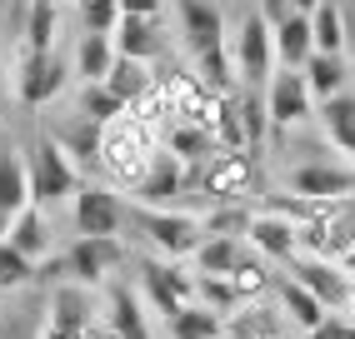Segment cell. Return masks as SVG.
Instances as JSON below:
<instances>
[{
    "label": "cell",
    "mask_w": 355,
    "mask_h": 339,
    "mask_svg": "<svg viewBox=\"0 0 355 339\" xmlns=\"http://www.w3.org/2000/svg\"><path fill=\"white\" fill-rule=\"evenodd\" d=\"M155 150H160V140L140 125V120L121 115L115 125H105V145H101V175H105V185L130 190V195H135V185L146 180Z\"/></svg>",
    "instance_id": "cell-1"
},
{
    "label": "cell",
    "mask_w": 355,
    "mask_h": 339,
    "mask_svg": "<svg viewBox=\"0 0 355 339\" xmlns=\"http://www.w3.org/2000/svg\"><path fill=\"white\" fill-rule=\"evenodd\" d=\"M130 230L146 239L160 259H196L205 245V225L185 210H150V205H130Z\"/></svg>",
    "instance_id": "cell-2"
},
{
    "label": "cell",
    "mask_w": 355,
    "mask_h": 339,
    "mask_svg": "<svg viewBox=\"0 0 355 339\" xmlns=\"http://www.w3.org/2000/svg\"><path fill=\"white\" fill-rule=\"evenodd\" d=\"M26 170H31V205L55 210L60 200H76L80 190V170L70 165V155L51 135H35V145L26 150Z\"/></svg>",
    "instance_id": "cell-3"
},
{
    "label": "cell",
    "mask_w": 355,
    "mask_h": 339,
    "mask_svg": "<svg viewBox=\"0 0 355 339\" xmlns=\"http://www.w3.org/2000/svg\"><path fill=\"white\" fill-rule=\"evenodd\" d=\"M70 220H76V239H110L130 225V205L121 200V190L105 180H85L70 200Z\"/></svg>",
    "instance_id": "cell-4"
},
{
    "label": "cell",
    "mask_w": 355,
    "mask_h": 339,
    "mask_svg": "<svg viewBox=\"0 0 355 339\" xmlns=\"http://www.w3.org/2000/svg\"><path fill=\"white\" fill-rule=\"evenodd\" d=\"M230 55H235V70H241V85L266 90L275 75V26L260 10H245L230 35Z\"/></svg>",
    "instance_id": "cell-5"
},
{
    "label": "cell",
    "mask_w": 355,
    "mask_h": 339,
    "mask_svg": "<svg viewBox=\"0 0 355 339\" xmlns=\"http://www.w3.org/2000/svg\"><path fill=\"white\" fill-rule=\"evenodd\" d=\"M291 195L300 200H355V160H330V155H311V160H300L291 165Z\"/></svg>",
    "instance_id": "cell-6"
},
{
    "label": "cell",
    "mask_w": 355,
    "mask_h": 339,
    "mask_svg": "<svg viewBox=\"0 0 355 339\" xmlns=\"http://www.w3.org/2000/svg\"><path fill=\"white\" fill-rule=\"evenodd\" d=\"M255 185V155L250 150H220L200 170V195L210 205H241Z\"/></svg>",
    "instance_id": "cell-7"
},
{
    "label": "cell",
    "mask_w": 355,
    "mask_h": 339,
    "mask_svg": "<svg viewBox=\"0 0 355 339\" xmlns=\"http://www.w3.org/2000/svg\"><path fill=\"white\" fill-rule=\"evenodd\" d=\"M140 295H146V304L160 309L165 320H175V314L196 300V275H185L175 259H146L140 264Z\"/></svg>",
    "instance_id": "cell-8"
},
{
    "label": "cell",
    "mask_w": 355,
    "mask_h": 339,
    "mask_svg": "<svg viewBox=\"0 0 355 339\" xmlns=\"http://www.w3.org/2000/svg\"><path fill=\"white\" fill-rule=\"evenodd\" d=\"M266 105H270V125H275V130L305 125L311 110H315V95H311V85H305V70L275 65V75H270V85H266Z\"/></svg>",
    "instance_id": "cell-9"
},
{
    "label": "cell",
    "mask_w": 355,
    "mask_h": 339,
    "mask_svg": "<svg viewBox=\"0 0 355 339\" xmlns=\"http://www.w3.org/2000/svg\"><path fill=\"white\" fill-rule=\"evenodd\" d=\"M191 190V165H185L180 155H171L160 145V150L150 155V170L146 180L135 185V205H150V210H175V200Z\"/></svg>",
    "instance_id": "cell-10"
},
{
    "label": "cell",
    "mask_w": 355,
    "mask_h": 339,
    "mask_svg": "<svg viewBox=\"0 0 355 339\" xmlns=\"http://www.w3.org/2000/svg\"><path fill=\"white\" fill-rule=\"evenodd\" d=\"M286 270H291V280L295 284H305V289H311V295L330 309V314H340L345 309V300H350V275H345V264H336V259H320V255H295L291 264H286Z\"/></svg>",
    "instance_id": "cell-11"
},
{
    "label": "cell",
    "mask_w": 355,
    "mask_h": 339,
    "mask_svg": "<svg viewBox=\"0 0 355 339\" xmlns=\"http://www.w3.org/2000/svg\"><path fill=\"white\" fill-rule=\"evenodd\" d=\"M121 264H125L121 235H110V239H76V245L65 250V275L76 280V284H85V289L105 284Z\"/></svg>",
    "instance_id": "cell-12"
},
{
    "label": "cell",
    "mask_w": 355,
    "mask_h": 339,
    "mask_svg": "<svg viewBox=\"0 0 355 339\" xmlns=\"http://www.w3.org/2000/svg\"><path fill=\"white\" fill-rule=\"evenodd\" d=\"M65 85H70V60H65V55L51 51V55H26V60H20V75H15L20 105L40 110V105H51Z\"/></svg>",
    "instance_id": "cell-13"
},
{
    "label": "cell",
    "mask_w": 355,
    "mask_h": 339,
    "mask_svg": "<svg viewBox=\"0 0 355 339\" xmlns=\"http://www.w3.org/2000/svg\"><path fill=\"white\" fill-rule=\"evenodd\" d=\"M175 20H180V35H185V51H191V55H205V51L230 45L225 15H220L216 0H175Z\"/></svg>",
    "instance_id": "cell-14"
},
{
    "label": "cell",
    "mask_w": 355,
    "mask_h": 339,
    "mask_svg": "<svg viewBox=\"0 0 355 339\" xmlns=\"http://www.w3.org/2000/svg\"><path fill=\"white\" fill-rule=\"evenodd\" d=\"M245 245H250L260 259L291 264V259L300 255V225L280 220V214H270V210H260L255 220H250V230H245Z\"/></svg>",
    "instance_id": "cell-15"
},
{
    "label": "cell",
    "mask_w": 355,
    "mask_h": 339,
    "mask_svg": "<svg viewBox=\"0 0 355 339\" xmlns=\"http://www.w3.org/2000/svg\"><path fill=\"white\" fill-rule=\"evenodd\" d=\"M51 140L70 155V165H80V170H101L105 125H96V120H85V115H70L65 125H55V130H51Z\"/></svg>",
    "instance_id": "cell-16"
},
{
    "label": "cell",
    "mask_w": 355,
    "mask_h": 339,
    "mask_svg": "<svg viewBox=\"0 0 355 339\" xmlns=\"http://www.w3.org/2000/svg\"><path fill=\"white\" fill-rule=\"evenodd\" d=\"M115 55H125V60H160L165 55V30H160V20L150 15H121V26H115Z\"/></svg>",
    "instance_id": "cell-17"
},
{
    "label": "cell",
    "mask_w": 355,
    "mask_h": 339,
    "mask_svg": "<svg viewBox=\"0 0 355 339\" xmlns=\"http://www.w3.org/2000/svg\"><path fill=\"white\" fill-rule=\"evenodd\" d=\"M105 324L121 339H155L150 320H146V300H140L130 284H110L105 289Z\"/></svg>",
    "instance_id": "cell-18"
},
{
    "label": "cell",
    "mask_w": 355,
    "mask_h": 339,
    "mask_svg": "<svg viewBox=\"0 0 355 339\" xmlns=\"http://www.w3.org/2000/svg\"><path fill=\"white\" fill-rule=\"evenodd\" d=\"M10 245L26 255L31 264L51 259V250H55V230H51V220H45V210H40V205H26V210L15 214V225H10Z\"/></svg>",
    "instance_id": "cell-19"
},
{
    "label": "cell",
    "mask_w": 355,
    "mask_h": 339,
    "mask_svg": "<svg viewBox=\"0 0 355 339\" xmlns=\"http://www.w3.org/2000/svg\"><path fill=\"white\" fill-rule=\"evenodd\" d=\"M90 314H96V304H90V289H85V284H76V280L55 284V295H51V329L85 334L90 324H96Z\"/></svg>",
    "instance_id": "cell-20"
},
{
    "label": "cell",
    "mask_w": 355,
    "mask_h": 339,
    "mask_svg": "<svg viewBox=\"0 0 355 339\" xmlns=\"http://www.w3.org/2000/svg\"><path fill=\"white\" fill-rule=\"evenodd\" d=\"M315 55V30H311V15H286L275 26V65L286 70H305V60Z\"/></svg>",
    "instance_id": "cell-21"
},
{
    "label": "cell",
    "mask_w": 355,
    "mask_h": 339,
    "mask_svg": "<svg viewBox=\"0 0 355 339\" xmlns=\"http://www.w3.org/2000/svg\"><path fill=\"white\" fill-rule=\"evenodd\" d=\"M275 295H280V314H286V324H295L300 334H311V329L325 320V314H330V309L311 295V289L295 284L291 275H286V280H275Z\"/></svg>",
    "instance_id": "cell-22"
},
{
    "label": "cell",
    "mask_w": 355,
    "mask_h": 339,
    "mask_svg": "<svg viewBox=\"0 0 355 339\" xmlns=\"http://www.w3.org/2000/svg\"><path fill=\"white\" fill-rule=\"evenodd\" d=\"M250 255V245L241 235H205V245L196 250V275H220L230 280L235 275V264H241Z\"/></svg>",
    "instance_id": "cell-23"
},
{
    "label": "cell",
    "mask_w": 355,
    "mask_h": 339,
    "mask_svg": "<svg viewBox=\"0 0 355 339\" xmlns=\"http://www.w3.org/2000/svg\"><path fill=\"white\" fill-rule=\"evenodd\" d=\"M31 205V170H26V155L0 145V210L6 214H20Z\"/></svg>",
    "instance_id": "cell-24"
},
{
    "label": "cell",
    "mask_w": 355,
    "mask_h": 339,
    "mask_svg": "<svg viewBox=\"0 0 355 339\" xmlns=\"http://www.w3.org/2000/svg\"><path fill=\"white\" fill-rule=\"evenodd\" d=\"M155 80H160V75H155V70H150L146 60H125V55H121V60L110 65V75H105L101 85H105V90L115 95V100H121V105L130 110L146 90H155Z\"/></svg>",
    "instance_id": "cell-25"
},
{
    "label": "cell",
    "mask_w": 355,
    "mask_h": 339,
    "mask_svg": "<svg viewBox=\"0 0 355 339\" xmlns=\"http://www.w3.org/2000/svg\"><path fill=\"white\" fill-rule=\"evenodd\" d=\"M165 150L180 155L185 165H210V160L220 155V145H216V135H210V130L191 125V120H175V125L165 130Z\"/></svg>",
    "instance_id": "cell-26"
},
{
    "label": "cell",
    "mask_w": 355,
    "mask_h": 339,
    "mask_svg": "<svg viewBox=\"0 0 355 339\" xmlns=\"http://www.w3.org/2000/svg\"><path fill=\"white\" fill-rule=\"evenodd\" d=\"M345 80H350L345 55H311V60H305V85H311L315 105H325V100H336V95H345Z\"/></svg>",
    "instance_id": "cell-27"
},
{
    "label": "cell",
    "mask_w": 355,
    "mask_h": 339,
    "mask_svg": "<svg viewBox=\"0 0 355 339\" xmlns=\"http://www.w3.org/2000/svg\"><path fill=\"white\" fill-rule=\"evenodd\" d=\"M280 329H286V314L266 309V304H241L225 320V334L230 339H280Z\"/></svg>",
    "instance_id": "cell-28"
},
{
    "label": "cell",
    "mask_w": 355,
    "mask_h": 339,
    "mask_svg": "<svg viewBox=\"0 0 355 339\" xmlns=\"http://www.w3.org/2000/svg\"><path fill=\"white\" fill-rule=\"evenodd\" d=\"M115 60H121V55H115L110 35H90V30L80 35V45H76V75H80V85H101Z\"/></svg>",
    "instance_id": "cell-29"
},
{
    "label": "cell",
    "mask_w": 355,
    "mask_h": 339,
    "mask_svg": "<svg viewBox=\"0 0 355 339\" xmlns=\"http://www.w3.org/2000/svg\"><path fill=\"white\" fill-rule=\"evenodd\" d=\"M320 125H325L330 145H336L340 155H350V160H355V95H350V90L320 105Z\"/></svg>",
    "instance_id": "cell-30"
},
{
    "label": "cell",
    "mask_w": 355,
    "mask_h": 339,
    "mask_svg": "<svg viewBox=\"0 0 355 339\" xmlns=\"http://www.w3.org/2000/svg\"><path fill=\"white\" fill-rule=\"evenodd\" d=\"M311 30H315V55H345V51H350L340 0H320L315 15H311Z\"/></svg>",
    "instance_id": "cell-31"
},
{
    "label": "cell",
    "mask_w": 355,
    "mask_h": 339,
    "mask_svg": "<svg viewBox=\"0 0 355 339\" xmlns=\"http://www.w3.org/2000/svg\"><path fill=\"white\" fill-rule=\"evenodd\" d=\"M55 26H60V0H31V15H26V55H51L55 51Z\"/></svg>",
    "instance_id": "cell-32"
},
{
    "label": "cell",
    "mask_w": 355,
    "mask_h": 339,
    "mask_svg": "<svg viewBox=\"0 0 355 339\" xmlns=\"http://www.w3.org/2000/svg\"><path fill=\"white\" fill-rule=\"evenodd\" d=\"M196 80H200L210 95H235V80H241V70H235V55H230V45H220V51H205V55H196Z\"/></svg>",
    "instance_id": "cell-33"
},
{
    "label": "cell",
    "mask_w": 355,
    "mask_h": 339,
    "mask_svg": "<svg viewBox=\"0 0 355 339\" xmlns=\"http://www.w3.org/2000/svg\"><path fill=\"white\" fill-rule=\"evenodd\" d=\"M230 284H235V295H241V304H260L275 289V275H270V259H260L255 250L235 264V275H230Z\"/></svg>",
    "instance_id": "cell-34"
},
{
    "label": "cell",
    "mask_w": 355,
    "mask_h": 339,
    "mask_svg": "<svg viewBox=\"0 0 355 339\" xmlns=\"http://www.w3.org/2000/svg\"><path fill=\"white\" fill-rule=\"evenodd\" d=\"M165 324H171V339H220L225 334V320L216 309H205L200 300H191L175 320H165Z\"/></svg>",
    "instance_id": "cell-35"
},
{
    "label": "cell",
    "mask_w": 355,
    "mask_h": 339,
    "mask_svg": "<svg viewBox=\"0 0 355 339\" xmlns=\"http://www.w3.org/2000/svg\"><path fill=\"white\" fill-rule=\"evenodd\" d=\"M235 105H241V120H245V140H250V150H260L266 145V135L275 130L270 125V105H266V90H241L235 95Z\"/></svg>",
    "instance_id": "cell-36"
},
{
    "label": "cell",
    "mask_w": 355,
    "mask_h": 339,
    "mask_svg": "<svg viewBox=\"0 0 355 339\" xmlns=\"http://www.w3.org/2000/svg\"><path fill=\"white\" fill-rule=\"evenodd\" d=\"M196 300L205 309H216L220 320H230L235 309H241V295H235V284L220 280V275H196Z\"/></svg>",
    "instance_id": "cell-37"
},
{
    "label": "cell",
    "mask_w": 355,
    "mask_h": 339,
    "mask_svg": "<svg viewBox=\"0 0 355 339\" xmlns=\"http://www.w3.org/2000/svg\"><path fill=\"white\" fill-rule=\"evenodd\" d=\"M76 115L96 120V125H115V120L125 115V105L115 100V95H110L105 85H80V110H76Z\"/></svg>",
    "instance_id": "cell-38"
},
{
    "label": "cell",
    "mask_w": 355,
    "mask_h": 339,
    "mask_svg": "<svg viewBox=\"0 0 355 339\" xmlns=\"http://www.w3.org/2000/svg\"><path fill=\"white\" fill-rule=\"evenodd\" d=\"M35 275H40V270L6 239V245H0V295H10V289H26Z\"/></svg>",
    "instance_id": "cell-39"
},
{
    "label": "cell",
    "mask_w": 355,
    "mask_h": 339,
    "mask_svg": "<svg viewBox=\"0 0 355 339\" xmlns=\"http://www.w3.org/2000/svg\"><path fill=\"white\" fill-rule=\"evenodd\" d=\"M80 6V26L90 35H115L121 26V0H76Z\"/></svg>",
    "instance_id": "cell-40"
},
{
    "label": "cell",
    "mask_w": 355,
    "mask_h": 339,
    "mask_svg": "<svg viewBox=\"0 0 355 339\" xmlns=\"http://www.w3.org/2000/svg\"><path fill=\"white\" fill-rule=\"evenodd\" d=\"M250 220H255V214L245 205H210V214H205L200 225H205V235H241L245 239Z\"/></svg>",
    "instance_id": "cell-41"
},
{
    "label": "cell",
    "mask_w": 355,
    "mask_h": 339,
    "mask_svg": "<svg viewBox=\"0 0 355 339\" xmlns=\"http://www.w3.org/2000/svg\"><path fill=\"white\" fill-rule=\"evenodd\" d=\"M305 339H355V324L345 320V314H325V320L305 334Z\"/></svg>",
    "instance_id": "cell-42"
},
{
    "label": "cell",
    "mask_w": 355,
    "mask_h": 339,
    "mask_svg": "<svg viewBox=\"0 0 355 339\" xmlns=\"http://www.w3.org/2000/svg\"><path fill=\"white\" fill-rule=\"evenodd\" d=\"M160 6H165V0H121V15H150V20H160Z\"/></svg>",
    "instance_id": "cell-43"
},
{
    "label": "cell",
    "mask_w": 355,
    "mask_h": 339,
    "mask_svg": "<svg viewBox=\"0 0 355 339\" xmlns=\"http://www.w3.org/2000/svg\"><path fill=\"white\" fill-rule=\"evenodd\" d=\"M260 15H266L270 20V26H280V20H286L291 15V0H260V6H255Z\"/></svg>",
    "instance_id": "cell-44"
},
{
    "label": "cell",
    "mask_w": 355,
    "mask_h": 339,
    "mask_svg": "<svg viewBox=\"0 0 355 339\" xmlns=\"http://www.w3.org/2000/svg\"><path fill=\"white\" fill-rule=\"evenodd\" d=\"M340 15H345V35L355 45V0H340Z\"/></svg>",
    "instance_id": "cell-45"
},
{
    "label": "cell",
    "mask_w": 355,
    "mask_h": 339,
    "mask_svg": "<svg viewBox=\"0 0 355 339\" xmlns=\"http://www.w3.org/2000/svg\"><path fill=\"white\" fill-rule=\"evenodd\" d=\"M85 339H121V334H115V329H110L105 320H96V324H90V329H85Z\"/></svg>",
    "instance_id": "cell-46"
},
{
    "label": "cell",
    "mask_w": 355,
    "mask_h": 339,
    "mask_svg": "<svg viewBox=\"0 0 355 339\" xmlns=\"http://www.w3.org/2000/svg\"><path fill=\"white\" fill-rule=\"evenodd\" d=\"M315 6H320V0H291V10H295V15H315Z\"/></svg>",
    "instance_id": "cell-47"
},
{
    "label": "cell",
    "mask_w": 355,
    "mask_h": 339,
    "mask_svg": "<svg viewBox=\"0 0 355 339\" xmlns=\"http://www.w3.org/2000/svg\"><path fill=\"white\" fill-rule=\"evenodd\" d=\"M10 225H15V214H6V210H0V245L10 239Z\"/></svg>",
    "instance_id": "cell-48"
},
{
    "label": "cell",
    "mask_w": 355,
    "mask_h": 339,
    "mask_svg": "<svg viewBox=\"0 0 355 339\" xmlns=\"http://www.w3.org/2000/svg\"><path fill=\"white\" fill-rule=\"evenodd\" d=\"M40 339H85V334H70V329H51V324H45V334Z\"/></svg>",
    "instance_id": "cell-49"
},
{
    "label": "cell",
    "mask_w": 355,
    "mask_h": 339,
    "mask_svg": "<svg viewBox=\"0 0 355 339\" xmlns=\"http://www.w3.org/2000/svg\"><path fill=\"white\" fill-rule=\"evenodd\" d=\"M340 314H345V320L355 324V284H350V300H345V309H340Z\"/></svg>",
    "instance_id": "cell-50"
},
{
    "label": "cell",
    "mask_w": 355,
    "mask_h": 339,
    "mask_svg": "<svg viewBox=\"0 0 355 339\" xmlns=\"http://www.w3.org/2000/svg\"><path fill=\"white\" fill-rule=\"evenodd\" d=\"M340 264H345V275H350V280H355V250H350V255H345V259H340Z\"/></svg>",
    "instance_id": "cell-51"
},
{
    "label": "cell",
    "mask_w": 355,
    "mask_h": 339,
    "mask_svg": "<svg viewBox=\"0 0 355 339\" xmlns=\"http://www.w3.org/2000/svg\"><path fill=\"white\" fill-rule=\"evenodd\" d=\"M0 85H6V65H0Z\"/></svg>",
    "instance_id": "cell-52"
}]
</instances>
